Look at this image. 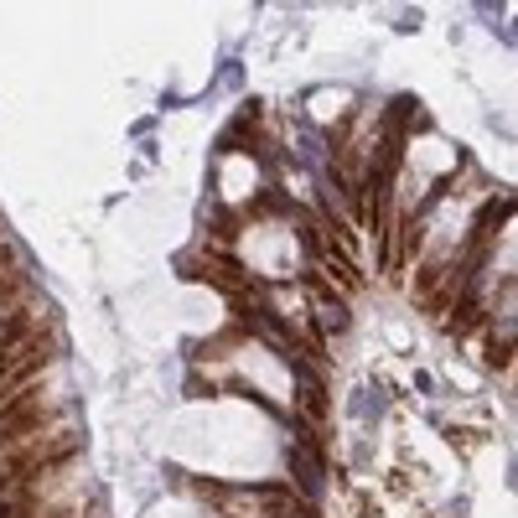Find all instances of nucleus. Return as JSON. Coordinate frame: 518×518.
I'll use <instances>...</instances> for the list:
<instances>
[{
	"mask_svg": "<svg viewBox=\"0 0 518 518\" xmlns=\"http://www.w3.org/2000/svg\"><path fill=\"white\" fill-rule=\"evenodd\" d=\"M291 467L301 472V487H306V493L316 498V493H322V467H316L311 462V456H301V451H291Z\"/></svg>",
	"mask_w": 518,
	"mask_h": 518,
	"instance_id": "f257e3e1",
	"label": "nucleus"
}]
</instances>
